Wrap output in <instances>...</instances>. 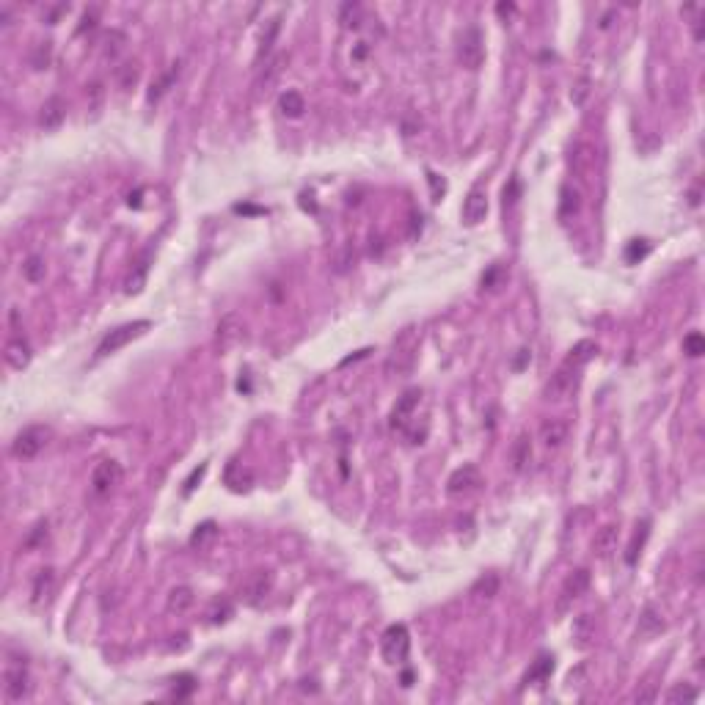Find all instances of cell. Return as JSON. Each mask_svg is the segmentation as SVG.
Instances as JSON below:
<instances>
[{
    "label": "cell",
    "instance_id": "1",
    "mask_svg": "<svg viewBox=\"0 0 705 705\" xmlns=\"http://www.w3.org/2000/svg\"><path fill=\"white\" fill-rule=\"evenodd\" d=\"M50 435H52L50 428H45V425H28L11 441V454L20 457V460H30V457H36V454L47 447Z\"/></svg>",
    "mask_w": 705,
    "mask_h": 705
},
{
    "label": "cell",
    "instance_id": "2",
    "mask_svg": "<svg viewBox=\"0 0 705 705\" xmlns=\"http://www.w3.org/2000/svg\"><path fill=\"white\" fill-rule=\"evenodd\" d=\"M581 369L576 367H571V364H565L562 361V367L556 369L551 378L546 380V386H543V397L549 400V403H562V400H568L573 391H576V386H579V375Z\"/></svg>",
    "mask_w": 705,
    "mask_h": 705
},
{
    "label": "cell",
    "instance_id": "3",
    "mask_svg": "<svg viewBox=\"0 0 705 705\" xmlns=\"http://www.w3.org/2000/svg\"><path fill=\"white\" fill-rule=\"evenodd\" d=\"M380 653L389 664H405L408 661V653H411V634L405 629L403 623L397 626H389L383 639H380Z\"/></svg>",
    "mask_w": 705,
    "mask_h": 705
},
{
    "label": "cell",
    "instance_id": "4",
    "mask_svg": "<svg viewBox=\"0 0 705 705\" xmlns=\"http://www.w3.org/2000/svg\"><path fill=\"white\" fill-rule=\"evenodd\" d=\"M151 323L149 320H135V323H127V326H119V328H113L110 333H105L102 336V342H100V348H97V355H110V352H116V350H122L125 345H130L132 339H138L147 328H149Z\"/></svg>",
    "mask_w": 705,
    "mask_h": 705
},
{
    "label": "cell",
    "instance_id": "5",
    "mask_svg": "<svg viewBox=\"0 0 705 705\" xmlns=\"http://www.w3.org/2000/svg\"><path fill=\"white\" fill-rule=\"evenodd\" d=\"M457 61L466 67V69H479L482 61H485V42H482V33L479 28H466L457 39Z\"/></svg>",
    "mask_w": 705,
    "mask_h": 705
},
{
    "label": "cell",
    "instance_id": "6",
    "mask_svg": "<svg viewBox=\"0 0 705 705\" xmlns=\"http://www.w3.org/2000/svg\"><path fill=\"white\" fill-rule=\"evenodd\" d=\"M122 477H125V471H122L119 460L108 457V460H100L94 466V471H91V488H94L97 496H108L110 491H116L122 485Z\"/></svg>",
    "mask_w": 705,
    "mask_h": 705
},
{
    "label": "cell",
    "instance_id": "7",
    "mask_svg": "<svg viewBox=\"0 0 705 705\" xmlns=\"http://www.w3.org/2000/svg\"><path fill=\"white\" fill-rule=\"evenodd\" d=\"M273 590V573L270 571H253L246 576V581L240 584V595H243V601L246 604H262V598L268 595Z\"/></svg>",
    "mask_w": 705,
    "mask_h": 705
},
{
    "label": "cell",
    "instance_id": "8",
    "mask_svg": "<svg viewBox=\"0 0 705 705\" xmlns=\"http://www.w3.org/2000/svg\"><path fill=\"white\" fill-rule=\"evenodd\" d=\"M479 485H482V474H479L477 466H471V463H466V466L454 469L452 477L447 479V491H449V496H466V493L477 491Z\"/></svg>",
    "mask_w": 705,
    "mask_h": 705
},
{
    "label": "cell",
    "instance_id": "9",
    "mask_svg": "<svg viewBox=\"0 0 705 705\" xmlns=\"http://www.w3.org/2000/svg\"><path fill=\"white\" fill-rule=\"evenodd\" d=\"M422 403V389H408L403 397L397 400L394 405V411H391V428L394 430H405L411 425V419H413V413H416V408Z\"/></svg>",
    "mask_w": 705,
    "mask_h": 705
},
{
    "label": "cell",
    "instance_id": "10",
    "mask_svg": "<svg viewBox=\"0 0 705 705\" xmlns=\"http://www.w3.org/2000/svg\"><path fill=\"white\" fill-rule=\"evenodd\" d=\"M287 61H290V55H287V52H278L276 58H270V61L259 69L256 83H253L256 94H268V91H273V86L278 83V77H281L284 67H287Z\"/></svg>",
    "mask_w": 705,
    "mask_h": 705
},
{
    "label": "cell",
    "instance_id": "11",
    "mask_svg": "<svg viewBox=\"0 0 705 705\" xmlns=\"http://www.w3.org/2000/svg\"><path fill=\"white\" fill-rule=\"evenodd\" d=\"M488 215V193L482 188H471L469 196L463 199V221L469 227H477L479 221H485Z\"/></svg>",
    "mask_w": 705,
    "mask_h": 705
},
{
    "label": "cell",
    "instance_id": "12",
    "mask_svg": "<svg viewBox=\"0 0 705 705\" xmlns=\"http://www.w3.org/2000/svg\"><path fill=\"white\" fill-rule=\"evenodd\" d=\"M587 587H590V571H587V568H579L576 573H571V576L565 579V587H562V601H559V606L565 609L568 604H573L576 598H581V595L587 592Z\"/></svg>",
    "mask_w": 705,
    "mask_h": 705
},
{
    "label": "cell",
    "instance_id": "13",
    "mask_svg": "<svg viewBox=\"0 0 705 705\" xmlns=\"http://www.w3.org/2000/svg\"><path fill=\"white\" fill-rule=\"evenodd\" d=\"M568 432H571V428L562 419H546L540 425V441L546 449H559L568 441Z\"/></svg>",
    "mask_w": 705,
    "mask_h": 705
},
{
    "label": "cell",
    "instance_id": "14",
    "mask_svg": "<svg viewBox=\"0 0 705 705\" xmlns=\"http://www.w3.org/2000/svg\"><path fill=\"white\" fill-rule=\"evenodd\" d=\"M3 355H6V364L11 369H25L28 364H30V345H28L25 339H8Z\"/></svg>",
    "mask_w": 705,
    "mask_h": 705
},
{
    "label": "cell",
    "instance_id": "15",
    "mask_svg": "<svg viewBox=\"0 0 705 705\" xmlns=\"http://www.w3.org/2000/svg\"><path fill=\"white\" fill-rule=\"evenodd\" d=\"M28 672L25 667H8L6 670V694L8 700H23L28 694Z\"/></svg>",
    "mask_w": 705,
    "mask_h": 705
},
{
    "label": "cell",
    "instance_id": "16",
    "mask_svg": "<svg viewBox=\"0 0 705 705\" xmlns=\"http://www.w3.org/2000/svg\"><path fill=\"white\" fill-rule=\"evenodd\" d=\"M55 590V571L52 568H45L36 573L33 579V587H30V595H33V604H47Z\"/></svg>",
    "mask_w": 705,
    "mask_h": 705
},
{
    "label": "cell",
    "instance_id": "17",
    "mask_svg": "<svg viewBox=\"0 0 705 705\" xmlns=\"http://www.w3.org/2000/svg\"><path fill=\"white\" fill-rule=\"evenodd\" d=\"M67 116V105L61 97H50V100L42 105V113H39V125L45 130H55V127L64 122Z\"/></svg>",
    "mask_w": 705,
    "mask_h": 705
},
{
    "label": "cell",
    "instance_id": "18",
    "mask_svg": "<svg viewBox=\"0 0 705 705\" xmlns=\"http://www.w3.org/2000/svg\"><path fill=\"white\" fill-rule=\"evenodd\" d=\"M243 323L237 320V317H227V320H221V326H218V345H221V350H231L240 339H243Z\"/></svg>",
    "mask_w": 705,
    "mask_h": 705
},
{
    "label": "cell",
    "instance_id": "19",
    "mask_svg": "<svg viewBox=\"0 0 705 705\" xmlns=\"http://www.w3.org/2000/svg\"><path fill=\"white\" fill-rule=\"evenodd\" d=\"M595 355H598V345H595L592 339H581V342H576V345L571 348V352L565 355V364H571V367L581 369V367H584V364H590Z\"/></svg>",
    "mask_w": 705,
    "mask_h": 705
},
{
    "label": "cell",
    "instance_id": "20",
    "mask_svg": "<svg viewBox=\"0 0 705 705\" xmlns=\"http://www.w3.org/2000/svg\"><path fill=\"white\" fill-rule=\"evenodd\" d=\"M617 546V527L614 524H606L595 532L592 537V554L595 556H609Z\"/></svg>",
    "mask_w": 705,
    "mask_h": 705
},
{
    "label": "cell",
    "instance_id": "21",
    "mask_svg": "<svg viewBox=\"0 0 705 705\" xmlns=\"http://www.w3.org/2000/svg\"><path fill=\"white\" fill-rule=\"evenodd\" d=\"M193 601H196V595H193V590H190V587H174V590L168 592L166 609H168L171 614H185V612H190Z\"/></svg>",
    "mask_w": 705,
    "mask_h": 705
},
{
    "label": "cell",
    "instance_id": "22",
    "mask_svg": "<svg viewBox=\"0 0 705 705\" xmlns=\"http://www.w3.org/2000/svg\"><path fill=\"white\" fill-rule=\"evenodd\" d=\"M648 537H650V521H642V524L636 527V532L631 534V543L626 546V562H629V565H636V559L642 554Z\"/></svg>",
    "mask_w": 705,
    "mask_h": 705
},
{
    "label": "cell",
    "instance_id": "23",
    "mask_svg": "<svg viewBox=\"0 0 705 705\" xmlns=\"http://www.w3.org/2000/svg\"><path fill=\"white\" fill-rule=\"evenodd\" d=\"M554 672V655L543 653L537 655V661L529 667V672L524 675V683H543V680H549V675Z\"/></svg>",
    "mask_w": 705,
    "mask_h": 705
},
{
    "label": "cell",
    "instance_id": "24",
    "mask_svg": "<svg viewBox=\"0 0 705 705\" xmlns=\"http://www.w3.org/2000/svg\"><path fill=\"white\" fill-rule=\"evenodd\" d=\"M278 108H281L284 116L298 119V116H303V110H306V100H303L298 91H284V94L278 97Z\"/></svg>",
    "mask_w": 705,
    "mask_h": 705
},
{
    "label": "cell",
    "instance_id": "25",
    "mask_svg": "<svg viewBox=\"0 0 705 705\" xmlns=\"http://www.w3.org/2000/svg\"><path fill=\"white\" fill-rule=\"evenodd\" d=\"M639 636H645V639H650L655 634H661L664 631V620H661V614L655 612V609H645L642 612V617H639Z\"/></svg>",
    "mask_w": 705,
    "mask_h": 705
},
{
    "label": "cell",
    "instance_id": "26",
    "mask_svg": "<svg viewBox=\"0 0 705 705\" xmlns=\"http://www.w3.org/2000/svg\"><path fill=\"white\" fill-rule=\"evenodd\" d=\"M215 537H218V527L212 521H204L202 527H196V532L190 534V546L193 549H207Z\"/></svg>",
    "mask_w": 705,
    "mask_h": 705
},
{
    "label": "cell",
    "instance_id": "27",
    "mask_svg": "<svg viewBox=\"0 0 705 705\" xmlns=\"http://www.w3.org/2000/svg\"><path fill=\"white\" fill-rule=\"evenodd\" d=\"M559 196H562V202H559V215H562V218H571V215L579 212L581 202H579V190H576V188H562Z\"/></svg>",
    "mask_w": 705,
    "mask_h": 705
},
{
    "label": "cell",
    "instance_id": "28",
    "mask_svg": "<svg viewBox=\"0 0 705 705\" xmlns=\"http://www.w3.org/2000/svg\"><path fill=\"white\" fill-rule=\"evenodd\" d=\"M529 460H532V444H529L527 435H518V441H515V447H512V463H515V471H524Z\"/></svg>",
    "mask_w": 705,
    "mask_h": 705
},
{
    "label": "cell",
    "instance_id": "29",
    "mask_svg": "<svg viewBox=\"0 0 705 705\" xmlns=\"http://www.w3.org/2000/svg\"><path fill=\"white\" fill-rule=\"evenodd\" d=\"M147 273H149V253H144V259L135 265V273L127 278V292H141V287L147 281Z\"/></svg>",
    "mask_w": 705,
    "mask_h": 705
},
{
    "label": "cell",
    "instance_id": "30",
    "mask_svg": "<svg viewBox=\"0 0 705 705\" xmlns=\"http://www.w3.org/2000/svg\"><path fill=\"white\" fill-rule=\"evenodd\" d=\"M176 77H179V64H174V67H171V69H168L166 75H163V77H160V80H157V83H154V86H151L149 102H157V100H160V97H163V94H166L168 88H171V83H174Z\"/></svg>",
    "mask_w": 705,
    "mask_h": 705
},
{
    "label": "cell",
    "instance_id": "31",
    "mask_svg": "<svg viewBox=\"0 0 705 705\" xmlns=\"http://www.w3.org/2000/svg\"><path fill=\"white\" fill-rule=\"evenodd\" d=\"M278 30H281V20H270V25H268V30L262 33V45H259V52H256V61H262L268 52L273 50V42H276V36H278Z\"/></svg>",
    "mask_w": 705,
    "mask_h": 705
},
{
    "label": "cell",
    "instance_id": "32",
    "mask_svg": "<svg viewBox=\"0 0 705 705\" xmlns=\"http://www.w3.org/2000/svg\"><path fill=\"white\" fill-rule=\"evenodd\" d=\"M52 58V42H39L33 52H30V67L33 69H45L47 64H50Z\"/></svg>",
    "mask_w": 705,
    "mask_h": 705
},
{
    "label": "cell",
    "instance_id": "33",
    "mask_svg": "<svg viewBox=\"0 0 705 705\" xmlns=\"http://www.w3.org/2000/svg\"><path fill=\"white\" fill-rule=\"evenodd\" d=\"M361 17H364V8L358 3H345L342 14H339V23L345 28H358L361 25Z\"/></svg>",
    "mask_w": 705,
    "mask_h": 705
},
{
    "label": "cell",
    "instance_id": "34",
    "mask_svg": "<svg viewBox=\"0 0 705 705\" xmlns=\"http://www.w3.org/2000/svg\"><path fill=\"white\" fill-rule=\"evenodd\" d=\"M496 592H499V576H496V573H488V576L479 579L477 587H474V595L485 598V601H491Z\"/></svg>",
    "mask_w": 705,
    "mask_h": 705
},
{
    "label": "cell",
    "instance_id": "35",
    "mask_svg": "<svg viewBox=\"0 0 705 705\" xmlns=\"http://www.w3.org/2000/svg\"><path fill=\"white\" fill-rule=\"evenodd\" d=\"M23 276L28 278V281H42L45 278V259L42 256H28L25 259V265H23Z\"/></svg>",
    "mask_w": 705,
    "mask_h": 705
},
{
    "label": "cell",
    "instance_id": "36",
    "mask_svg": "<svg viewBox=\"0 0 705 705\" xmlns=\"http://www.w3.org/2000/svg\"><path fill=\"white\" fill-rule=\"evenodd\" d=\"M683 352L686 355H692V358H700L705 352V339L700 331H692L686 339H683Z\"/></svg>",
    "mask_w": 705,
    "mask_h": 705
},
{
    "label": "cell",
    "instance_id": "37",
    "mask_svg": "<svg viewBox=\"0 0 705 705\" xmlns=\"http://www.w3.org/2000/svg\"><path fill=\"white\" fill-rule=\"evenodd\" d=\"M231 614H234V609H231L229 601H215L207 617H210V623H215V626H218V623H227Z\"/></svg>",
    "mask_w": 705,
    "mask_h": 705
},
{
    "label": "cell",
    "instance_id": "38",
    "mask_svg": "<svg viewBox=\"0 0 705 705\" xmlns=\"http://www.w3.org/2000/svg\"><path fill=\"white\" fill-rule=\"evenodd\" d=\"M45 540H47V521H42V524L33 527V532L28 534V540H25V549H36V546H42Z\"/></svg>",
    "mask_w": 705,
    "mask_h": 705
},
{
    "label": "cell",
    "instance_id": "39",
    "mask_svg": "<svg viewBox=\"0 0 705 705\" xmlns=\"http://www.w3.org/2000/svg\"><path fill=\"white\" fill-rule=\"evenodd\" d=\"M645 253H648V243H645V240H634L629 246V251H626V259L634 262V259H642Z\"/></svg>",
    "mask_w": 705,
    "mask_h": 705
},
{
    "label": "cell",
    "instance_id": "40",
    "mask_svg": "<svg viewBox=\"0 0 705 705\" xmlns=\"http://www.w3.org/2000/svg\"><path fill=\"white\" fill-rule=\"evenodd\" d=\"M138 80V67L135 64H125L122 69H119V83L122 86H130V83H135Z\"/></svg>",
    "mask_w": 705,
    "mask_h": 705
},
{
    "label": "cell",
    "instance_id": "41",
    "mask_svg": "<svg viewBox=\"0 0 705 705\" xmlns=\"http://www.w3.org/2000/svg\"><path fill=\"white\" fill-rule=\"evenodd\" d=\"M518 190H521L518 179H510V188H504V207H507V204L512 207V204L518 202Z\"/></svg>",
    "mask_w": 705,
    "mask_h": 705
},
{
    "label": "cell",
    "instance_id": "42",
    "mask_svg": "<svg viewBox=\"0 0 705 705\" xmlns=\"http://www.w3.org/2000/svg\"><path fill=\"white\" fill-rule=\"evenodd\" d=\"M667 700H670V703H675V700H694V692H692V689H683V686H675V689L667 694Z\"/></svg>",
    "mask_w": 705,
    "mask_h": 705
},
{
    "label": "cell",
    "instance_id": "43",
    "mask_svg": "<svg viewBox=\"0 0 705 705\" xmlns=\"http://www.w3.org/2000/svg\"><path fill=\"white\" fill-rule=\"evenodd\" d=\"M204 471H207V463H202V466H199V469H196V471L190 474V479L185 482V493H190V491L196 488V482H199V479L204 477Z\"/></svg>",
    "mask_w": 705,
    "mask_h": 705
},
{
    "label": "cell",
    "instance_id": "44",
    "mask_svg": "<svg viewBox=\"0 0 705 705\" xmlns=\"http://www.w3.org/2000/svg\"><path fill=\"white\" fill-rule=\"evenodd\" d=\"M496 11H499V14H512V11H515V6H512V3H507V6H504V3H502V6L496 8Z\"/></svg>",
    "mask_w": 705,
    "mask_h": 705
}]
</instances>
